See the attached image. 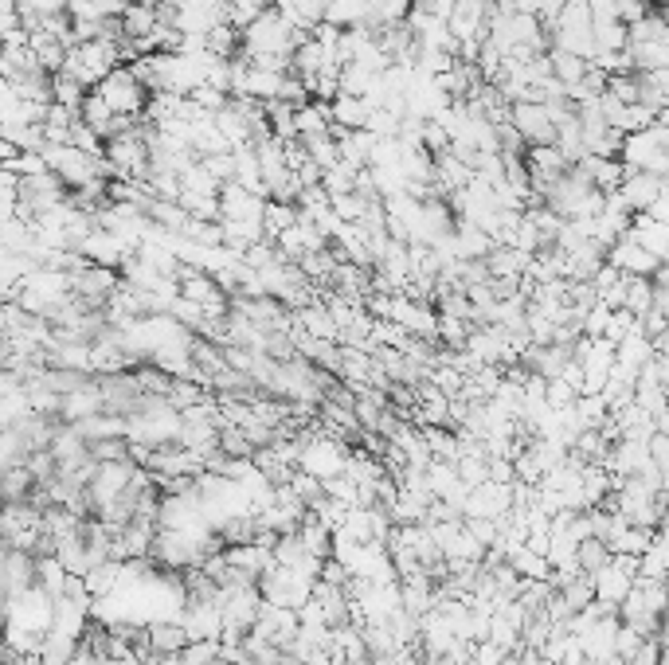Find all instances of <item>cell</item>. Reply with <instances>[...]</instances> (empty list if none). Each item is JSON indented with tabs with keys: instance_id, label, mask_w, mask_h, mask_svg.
I'll return each instance as SVG.
<instances>
[{
	"instance_id": "9a60e30c",
	"label": "cell",
	"mask_w": 669,
	"mask_h": 665,
	"mask_svg": "<svg viewBox=\"0 0 669 665\" xmlns=\"http://www.w3.org/2000/svg\"><path fill=\"white\" fill-rule=\"evenodd\" d=\"M533 259L536 255H525V251H517V247H493L486 263H490L493 278H521V274L533 270Z\"/></svg>"
},
{
	"instance_id": "db71d44e",
	"label": "cell",
	"mask_w": 669,
	"mask_h": 665,
	"mask_svg": "<svg viewBox=\"0 0 669 665\" xmlns=\"http://www.w3.org/2000/svg\"><path fill=\"white\" fill-rule=\"evenodd\" d=\"M658 122H662V126H669V102H666V110H662V118H658Z\"/></svg>"
},
{
	"instance_id": "2e32d148",
	"label": "cell",
	"mask_w": 669,
	"mask_h": 665,
	"mask_svg": "<svg viewBox=\"0 0 669 665\" xmlns=\"http://www.w3.org/2000/svg\"><path fill=\"white\" fill-rule=\"evenodd\" d=\"M294 313H298V321L310 329L313 337H321V341H337V345H341V325L333 321V313H329L325 302H313V306L294 310Z\"/></svg>"
},
{
	"instance_id": "7bdbcfd3",
	"label": "cell",
	"mask_w": 669,
	"mask_h": 665,
	"mask_svg": "<svg viewBox=\"0 0 669 665\" xmlns=\"http://www.w3.org/2000/svg\"><path fill=\"white\" fill-rule=\"evenodd\" d=\"M90 458H98V462H126V458H130V439H102V443H90Z\"/></svg>"
},
{
	"instance_id": "9c48e42d",
	"label": "cell",
	"mask_w": 669,
	"mask_h": 665,
	"mask_svg": "<svg viewBox=\"0 0 669 665\" xmlns=\"http://www.w3.org/2000/svg\"><path fill=\"white\" fill-rule=\"evenodd\" d=\"M372 102L368 98H357V94H341L337 102H329V118H333V130H368L372 122Z\"/></svg>"
},
{
	"instance_id": "74e56055",
	"label": "cell",
	"mask_w": 669,
	"mask_h": 665,
	"mask_svg": "<svg viewBox=\"0 0 669 665\" xmlns=\"http://www.w3.org/2000/svg\"><path fill=\"white\" fill-rule=\"evenodd\" d=\"M200 165L220 180V184H231L239 180V165H235V153H212V157H200Z\"/></svg>"
},
{
	"instance_id": "e575fe53",
	"label": "cell",
	"mask_w": 669,
	"mask_h": 665,
	"mask_svg": "<svg viewBox=\"0 0 669 665\" xmlns=\"http://www.w3.org/2000/svg\"><path fill=\"white\" fill-rule=\"evenodd\" d=\"M79 114H83V122H87V126H94V130L102 133V137H106V126L114 122V110H110V102H106L98 90H90Z\"/></svg>"
},
{
	"instance_id": "f35d334b",
	"label": "cell",
	"mask_w": 669,
	"mask_h": 665,
	"mask_svg": "<svg viewBox=\"0 0 669 665\" xmlns=\"http://www.w3.org/2000/svg\"><path fill=\"white\" fill-rule=\"evenodd\" d=\"M576 399H580V388H576V384H568L564 376H560V380H548V407H552V411H568V407H576Z\"/></svg>"
},
{
	"instance_id": "ac0fdd59",
	"label": "cell",
	"mask_w": 669,
	"mask_h": 665,
	"mask_svg": "<svg viewBox=\"0 0 669 665\" xmlns=\"http://www.w3.org/2000/svg\"><path fill=\"white\" fill-rule=\"evenodd\" d=\"M548 63H552V75H556L564 87H576V83H583V75L591 71V63H587V59L572 55V51H560V47H552V51H548Z\"/></svg>"
},
{
	"instance_id": "f907efd6",
	"label": "cell",
	"mask_w": 669,
	"mask_h": 665,
	"mask_svg": "<svg viewBox=\"0 0 669 665\" xmlns=\"http://www.w3.org/2000/svg\"><path fill=\"white\" fill-rule=\"evenodd\" d=\"M654 349H658V353H662V356H669V329H666V333H658V337H654Z\"/></svg>"
},
{
	"instance_id": "7402d4cb",
	"label": "cell",
	"mask_w": 669,
	"mask_h": 665,
	"mask_svg": "<svg viewBox=\"0 0 669 665\" xmlns=\"http://www.w3.org/2000/svg\"><path fill=\"white\" fill-rule=\"evenodd\" d=\"M298 220H302V208H298V204L267 200V212H263V231H267V239H278L282 231H290Z\"/></svg>"
},
{
	"instance_id": "ab89813d",
	"label": "cell",
	"mask_w": 669,
	"mask_h": 665,
	"mask_svg": "<svg viewBox=\"0 0 669 665\" xmlns=\"http://www.w3.org/2000/svg\"><path fill=\"white\" fill-rule=\"evenodd\" d=\"M427 380H431V384H439V392H443V396H458V392H462V388H466V376H462V372H458V368H450V364H439V368H431V376H427Z\"/></svg>"
},
{
	"instance_id": "f5cc1de1",
	"label": "cell",
	"mask_w": 669,
	"mask_h": 665,
	"mask_svg": "<svg viewBox=\"0 0 669 665\" xmlns=\"http://www.w3.org/2000/svg\"><path fill=\"white\" fill-rule=\"evenodd\" d=\"M662 497H666V501H669V466H666V470H662Z\"/></svg>"
},
{
	"instance_id": "e0dca14e",
	"label": "cell",
	"mask_w": 669,
	"mask_h": 665,
	"mask_svg": "<svg viewBox=\"0 0 669 665\" xmlns=\"http://www.w3.org/2000/svg\"><path fill=\"white\" fill-rule=\"evenodd\" d=\"M79 654H83V642H79V638H71V634H59V630H47L44 650H40L44 665H71L75 658H79Z\"/></svg>"
},
{
	"instance_id": "7a4b0ae2",
	"label": "cell",
	"mask_w": 669,
	"mask_h": 665,
	"mask_svg": "<svg viewBox=\"0 0 669 665\" xmlns=\"http://www.w3.org/2000/svg\"><path fill=\"white\" fill-rule=\"evenodd\" d=\"M98 94L110 102V110L114 114H126V118H145V110H149V90H145V83L137 79L130 67H118L114 75H106L102 79V87H98Z\"/></svg>"
},
{
	"instance_id": "bcb514c9",
	"label": "cell",
	"mask_w": 669,
	"mask_h": 665,
	"mask_svg": "<svg viewBox=\"0 0 669 665\" xmlns=\"http://www.w3.org/2000/svg\"><path fill=\"white\" fill-rule=\"evenodd\" d=\"M626 274L623 270H619V266H611V263H603V270H599V274H595V278H591V282H595V290H599V298H603V294H607V290H611V286H619V282H623Z\"/></svg>"
},
{
	"instance_id": "603a6c76",
	"label": "cell",
	"mask_w": 669,
	"mask_h": 665,
	"mask_svg": "<svg viewBox=\"0 0 669 665\" xmlns=\"http://www.w3.org/2000/svg\"><path fill=\"white\" fill-rule=\"evenodd\" d=\"M580 568H583V576H595V572H603L611 560H615V548L607 544V540H599V536H591V540H583L580 544Z\"/></svg>"
},
{
	"instance_id": "d6a6232c",
	"label": "cell",
	"mask_w": 669,
	"mask_h": 665,
	"mask_svg": "<svg viewBox=\"0 0 669 665\" xmlns=\"http://www.w3.org/2000/svg\"><path fill=\"white\" fill-rule=\"evenodd\" d=\"M376 71H368V67H360V63H349L345 71H341V94H357V98H368V90L376 87Z\"/></svg>"
},
{
	"instance_id": "277c9868",
	"label": "cell",
	"mask_w": 669,
	"mask_h": 665,
	"mask_svg": "<svg viewBox=\"0 0 669 665\" xmlns=\"http://www.w3.org/2000/svg\"><path fill=\"white\" fill-rule=\"evenodd\" d=\"M662 192H666V177H658V173H638V169H626V180H623V188H619L623 204L634 216H638V212H650V208L662 200Z\"/></svg>"
},
{
	"instance_id": "836d02e7",
	"label": "cell",
	"mask_w": 669,
	"mask_h": 665,
	"mask_svg": "<svg viewBox=\"0 0 669 665\" xmlns=\"http://www.w3.org/2000/svg\"><path fill=\"white\" fill-rule=\"evenodd\" d=\"M71 145H75V149H83V153H90V157H98V161L106 157V137L94 130V126H87V122H83V114H79V122L71 126Z\"/></svg>"
},
{
	"instance_id": "484cf974",
	"label": "cell",
	"mask_w": 669,
	"mask_h": 665,
	"mask_svg": "<svg viewBox=\"0 0 669 665\" xmlns=\"http://www.w3.org/2000/svg\"><path fill=\"white\" fill-rule=\"evenodd\" d=\"M302 141L310 149L313 165H321V169L341 165V141H337V133H317V137H302Z\"/></svg>"
},
{
	"instance_id": "60d3db41",
	"label": "cell",
	"mask_w": 669,
	"mask_h": 665,
	"mask_svg": "<svg viewBox=\"0 0 669 665\" xmlns=\"http://www.w3.org/2000/svg\"><path fill=\"white\" fill-rule=\"evenodd\" d=\"M188 98H192V102H196V106H200L204 114H220L223 106L231 102V94H227V90L208 87V83H204V87H196V90H192V94H188Z\"/></svg>"
},
{
	"instance_id": "7c38bea8",
	"label": "cell",
	"mask_w": 669,
	"mask_h": 665,
	"mask_svg": "<svg viewBox=\"0 0 669 665\" xmlns=\"http://www.w3.org/2000/svg\"><path fill=\"white\" fill-rule=\"evenodd\" d=\"M149 646L157 654H184L192 646V634L188 626L180 619H161V622H149Z\"/></svg>"
},
{
	"instance_id": "8fae6325",
	"label": "cell",
	"mask_w": 669,
	"mask_h": 665,
	"mask_svg": "<svg viewBox=\"0 0 669 665\" xmlns=\"http://www.w3.org/2000/svg\"><path fill=\"white\" fill-rule=\"evenodd\" d=\"M630 235H634L650 255H658L662 263H669V223L654 220L650 212H638L634 223H630Z\"/></svg>"
},
{
	"instance_id": "4fadbf2b",
	"label": "cell",
	"mask_w": 669,
	"mask_h": 665,
	"mask_svg": "<svg viewBox=\"0 0 669 665\" xmlns=\"http://www.w3.org/2000/svg\"><path fill=\"white\" fill-rule=\"evenodd\" d=\"M591 583H595V599H603V603H611V607H623L630 587H634V576H626L623 568L611 560L603 572L591 576Z\"/></svg>"
},
{
	"instance_id": "b9f144b4",
	"label": "cell",
	"mask_w": 669,
	"mask_h": 665,
	"mask_svg": "<svg viewBox=\"0 0 669 665\" xmlns=\"http://www.w3.org/2000/svg\"><path fill=\"white\" fill-rule=\"evenodd\" d=\"M642 646H646V638H642L634 626H626V622H623V630H619V642H615V658H619L623 665H630L634 658H638V650H642Z\"/></svg>"
},
{
	"instance_id": "f6af8a7d",
	"label": "cell",
	"mask_w": 669,
	"mask_h": 665,
	"mask_svg": "<svg viewBox=\"0 0 669 665\" xmlns=\"http://www.w3.org/2000/svg\"><path fill=\"white\" fill-rule=\"evenodd\" d=\"M650 12H654V0H619V20L623 24H638Z\"/></svg>"
},
{
	"instance_id": "d4e9b609",
	"label": "cell",
	"mask_w": 669,
	"mask_h": 665,
	"mask_svg": "<svg viewBox=\"0 0 669 665\" xmlns=\"http://www.w3.org/2000/svg\"><path fill=\"white\" fill-rule=\"evenodd\" d=\"M180 208L196 220H223V204L220 196H208V192H180Z\"/></svg>"
},
{
	"instance_id": "4dcf8cb0",
	"label": "cell",
	"mask_w": 669,
	"mask_h": 665,
	"mask_svg": "<svg viewBox=\"0 0 669 665\" xmlns=\"http://www.w3.org/2000/svg\"><path fill=\"white\" fill-rule=\"evenodd\" d=\"M51 94H55V102L59 106H71V110H83V102H87L90 90L83 87V83H75L71 75H51Z\"/></svg>"
},
{
	"instance_id": "8992f818",
	"label": "cell",
	"mask_w": 669,
	"mask_h": 665,
	"mask_svg": "<svg viewBox=\"0 0 669 665\" xmlns=\"http://www.w3.org/2000/svg\"><path fill=\"white\" fill-rule=\"evenodd\" d=\"M607 263L619 266L623 274H646V278H654V270L662 266V259H658V255H650V251H646V247H642V243L626 231L623 239L607 251Z\"/></svg>"
},
{
	"instance_id": "44dd1931",
	"label": "cell",
	"mask_w": 669,
	"mask_h": 665,
	"mask_svg": "<svg viewBox=\"0 0 669 665\" xmlns=\"http://www.w3.org/2000/svg\"><path fill=\"white\" fill-rule=\"evenodd\" d=\"M317 133H333V118H329V102L310 98L306 106H298V137H317Z\"/></svg>"
},
{
	"instance_id": "3957f363",
	"label": "cell",
	"mask_w": 669,
	"mask_h": 665,
	"mask_svg": "<svg viewBox=\"0 0 669 665\" xmlns=\"http://www.w3.org/2000/svg\"><path fill=\"white\" fill-rule=\"evenodd\" d=\"M509 122L521 130V137H525L529 145H556V126H552L544 102H513Z\"/></svg>"
},
{
	"instance_id": "ba28073f",
	"label": "cell",
	"mask_w": 669,
	"mask_h": 665,
	"mask_svg": "<svg viewBox=\"0 0 669 665\" xmlns=\"http://www.w3.org/2000/svg\"><path fill=\"white\" fill-rule=\"evenodd\" d=\"M576 169H580L583 180H591V184H595L599 192H607V196L619 192L626 180V165L623 161H615V157H595V153H587Z\"/></svg>"
},
{
	"instance_id": "5bb4252c",
	"label": "cell",
	"mask_w": 669,
	"mask_h": 665,
	"mask_svg": "<svg viewBox=\"0 0 669 665\" xmlns=\"http://www.w3.org/2000/svg\"><path fill=\"white\" fill-rule=\"evenodd\" d=\"M337 133V141H341V157L349 161V165H357V169H372V153H376V145H380V137L372 130H333Z\"/></svg>"
},
{
	"instance_id": "30bf717a",
	"label": "cell",
	"mask_w": 669,
	"mask_h": 665,
	"mask_svg": "<svg viewBox=\"0 0 669 665\" xmlns=\"http://www.w3.org/2000/svg\"><path fill=\"white\" fill-rule=\"evenodd\" d=\"M497 247L490 231H482L478 223L458 220L454 227V259H490V251Z\"/></svg>"
},
{
	"instance_id": "5b68a950",
	"label": "cell",
	"mask_w": 669,
	"mask_h": 665,
	"mask_svg": "<svg viewBox=\"0 0 669 665\" xmlns=\"http://www.w3.org/2000/svg\"><path fill=\"white\" fill-rule=\"evenodd\" d=\"M274 243H278V251H282V259H286V263H302L306 255H313V251H325V247H329V239H325V235H321L310 220H298L290 231H282Z\"/></svg>"
},
{
	"instance_id": "8d00e7d4",
	"label": "cell",
	"mask_w": 669,
	"mask_h": 665,
	"mask_svg": "<svg viewBox=\"0 0 669 665\" xmlns=\"http://www.w3.org/2000/svg\"><path fill=\"white\" fill-rule=\"evenodd\" d=\"M607 94H615L619 102L634 106V102L642 98V75H638V71H626V75H611V83H607Z\"/></svg>"
},
{
	"instance_id": "f1b7e54d",
	"label": "cell",
	"mask_w": 669,
	"mask_h": 665,
	"mask_svg": "<svg viewBox=\"0 0 669 665\" xmlns=\"http://www.w3.org/2000/svg\"><path fill=\"white\" fill-rule=\"evenodd\" d=\"M595 47L599 51H626L630 47V24H623V20L595 24Z\"/></svg>"
},
{
	"instance_id": "6da1fadb",
	"label": "cell",
	"mask_w": 669,
	"mask_h": 665,
	"mask_svg": "<svg viewBox=\"0 0 669 665\" xmlns=\"http://www.w3.org/2000/svg\"><path fill=\"white\" fill-rule=\"evenodd\" d=\"M122 274L114 266H98V263H83L79 270H71V294L83 298L87 310H106V302L122 290Z\"/></svg>"
},
{
	"instance_id": "681fc988",
	"label": "cell",
	"mask_w": 669,
	"mask_h": 665,
	"mask_svg": "<svg viewBox=\"0 0 669 665\" xmlns=\"http://www.w3.org/2000/svg\"><path fill=\"white\" fill-rule=\"evenodd\" d=\"M564 4H568V0H540V20L552 24V20L564 12Z\"/></svg>"
},
{
	"instance_id": "d6986e66",
	"label": "cell",
	"mask_w": 669,
	"mask_h": 665,
	"mask_svg": "<svg viewBox=\"0 0 669 665\" xmlns=\"http://www.w3.org/2000/svg\"><path fill=\"white\" fill-rule=\"evenodd\" d=\"M204 47H208L212 55H220V59H239V51H243V32H239L235 24L220 20V24L204 36Z\"/></svg>"
},
{
	"instance_id": "83f0119b",
	"label": "cell",
	"mask_w": 669,
	"mask_h": 665,
	"mask_svg": "<svg viewBox=\"0 0 669 665\" xmlns=\"http://www.w3.org/2000/svg\"><path fill=\"white\" fill-rule=\"evenodd\" d=\"M32 489H36V478H32L28 466H12V470H4V497H8V505L32 501Z\"/></svg>"
},
{
	"instance_id": "f546056e",
	"label": "cell",
	"mask_w": 669,
	"mask_h": 665,
	"mask_svg": "<svg viewBox=\"0 0 669 665\" xmlns=\"http://www.w3.org/2000/svg\"><path fill=\"white\" fill-rule=\"evenodd\" d=\"M180 239H188L196 247H223V220H196L192 216Z\"/></svg>"
},
{
	"instance_id": "cb8c5ba5",
	"label": "cell",
	"mask_w": 669,
	"mask_h": 665,
	"mask_svg": "<svg viewBox=\"0 0 669 665\" xmlns=\"http://www.w3.org/2000/svg\"><path fill=\"white\" fill-rule=\"evenodd\" d=\"M267 8H274V4H267V0H227V4H223V16H227V24H235L239 32H247Z\"/></svg>"
},
{
	"instance_id": "816d5d0a",
	"label": "cell",
	"mask_w": 669,
	"mask_h": 665,
	"mask_svg": "<svg viewBox=\"0 0 669 665\" xmlns=\"http://www.w3.org/2000/svg\"><path fill=\"white\" fill-rule=\"evenodd\" d=\"M423 665H458L454 658H423Z\"/></svg>"
},
{
	"instance_id": "4316f807",
	"label": "cell",
	"mask_w": 669,
	"mask_h": 665,
	"mask_svg": "<svg viewBox=\"0 0 669 665\" xmlns=\"http://www.w3.org/2000/svg\"><path fill=\"white\" fill-rule=\"evenodd\" d=\"M357 177H360L357 165H349V161L341 157V165L325 169L321 184H325V192H329V196H349V192H357Z\"/></svg>"
},
{
	"instance_id": "52a82bcc",
	"label": "cell",
	"mask_w": 669,
	"mask_h": 665,
	"mask_svg": "<svg viewBox=\"0 0 669 665\" xmlns=\"http://www.w3.org/2000/svg\"><path fill=\"white\" fill-rule=\"evenodd\" d=\"M220 204H223V220H259L263 223V212H267V200L255 196L251 188H243L239 180L223 184Z\"/></svg>"
},
{
	"instance_id": "1f68e13d",
	"label": "cell",
	"mask_w": 669,
	"mask_h": 665,
	"mask_svg": "<svg viewBox=\"0 0 669 665\" xmlns=\"http://www.w3.org/2000/svg\"><path fill=\"white\" fill-rule=\"evenodd\" d=\"M220 450L231 454V458H255L259 454V446L251 443V435L243 427H235V423H227L220 431Z\"/></svg>"
},
{
	"instance_id": "c3c4849f",
	"label": "cell",
	"mask_w": 669,
	"mask_h": 665,
	"mask_svg": "<svg viewBox=\"0 0 669 665\" xmlns=\"http://www.w3.org/2000/svg\"><path fill=\"white\" fill-rule=\"evenodd\" d=\"M587 4H591L595 24H603V20H619V0H587Z\"/></svg>"
},
{
	"instance_id": "7dc6e473",
	"label": "cell",
	"mask_w": 669,
	"mask_h": 665,
	"mask_svg": "<svg viewBox=\"0 0 669 665\" xmlns=\"http://www.w3.org/2000/svg\"><path fill=\"white\" fill-rule=\"evenodd\" d=\"M650 458H654L662 470L669 466V431H662V427L650 435Z\"/></svg>"
},
{
	"instance_id": "d590c367",
	"label": "cell",
	"mask_w": 669,
	"mask_h": 665,
	"mask_svg": "<svg viewBox=\"0 0 669 665\" xmlns=\"http://www.w3.org/2000/svg\"><path fill=\"white\" fill-rule=\"evenodd\" d=\"M470 329H474L470 321L439 313V341H443V349H466V341H470Z\"/></svg>"
},
{
	"instance_id": "ffe728a7",
	"label": "cell",
	"mask_w": 669,
	"mask_h": 665,
	"mask_svg": "<svg viewBox=\"0 0 669 665\" xmlns=\"http://www.w3.org/2000/svg\"><path fill=\"white\" fill-rule=\"evenodd\" d=\"M654 306H658L654 278H646V274H630V286H626V310L634 313V317H646Z\"/></svg>"
},
{
	"instance_id": "ee69618b",
	"label": "cell",
	"mask_w": 669,
	"mask_h": 665,
	"mask_svg": "<svg viewBox=\"0 0 669 665\" xmlns=\"http://www.w3.org/2000/svg\"><path fill=\"white\" fill-rule=\"evenodd\" d=\"M611 306H603V302H599V306H591V310H587V317H583V333H587V337H607V325H611Z\"/></svg>"
}]
</instances>
